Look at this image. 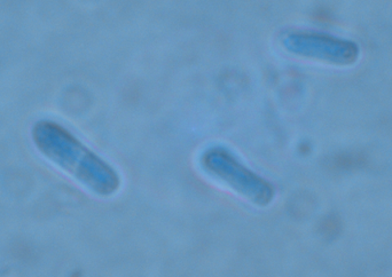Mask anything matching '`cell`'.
I'll list each match as a JSON object with an SVG mask.
<instances>
[{"label": "cell", "mask_w": 392, "mask_h": 277, "mask_svg": "<svg viewBox=\"0 0 392 277\" xmlns=\"http://www.w3.org/2000/svg\"><path fill=\"white\" fill-rule=\"evenodd\" d=\"M200 165L204 172L227 185L256 206L266 207L274 200V185L249 168L225 147L206 148L200 156Z\"/></svg>", "instance_id": "cell-1"}]
</instances>
